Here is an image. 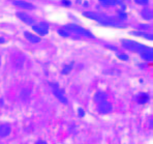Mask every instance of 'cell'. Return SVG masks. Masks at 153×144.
<instances>
[{"label":"cell","mask_w":153,"mask_h":144,"mask_svg":"<svg viewBox=\"0 0 153 144\" xmlns=\"http://www.w3.org/2000/svg\"><path fill=\"white\" fill-rule=\"evenodd\" d=\"M58 34L60 35V37H71V33L68 32L67 30H65V29H58Z\"/></svg>","instance_id":"obj_21"},{"label":"cell","mask_w":153,"mask_h":144,"mask_svg":"<svg viewBox=\"0 0 153 144\" xmlns=\"http://www.w3.org/2000/svg\"><path fill=\"white\" fill-rule=\"evenodd\" d=\"M137 4L139 5H142V6H146L149 4V0H134Z\"/></svg>","instance_id":"obj_24"},{"label":"cell","mask_w":153,"mask_h":144,"mask_svg":"<svg viewBox=\"0 0 153 144\" xmlns=\"http://www.w3.org/2000/svg\"><path fill=\"white\" fill-rule=\"evenodd\" d=\"M97 111L100 114H109L113 111V105L109 101H102L97 104Z\"/></svg>","instance_id":"obj_4"},{"label":"cell","mask_w":153,"mask_h":144,"mask_svg":"<svg viewBox=\"0 0 153 144\" xmlns=\"http://www.w3.org/2000/svg\"><path fill=\"white\" fill-rule=\"evenodd\" d=\"M108 98V94L105 93V91H102V90H100V91H96V93L94 94V96H93V100H94V102L95 103H100V102H102V101H105Z\"/></svg>","instance_id":"obj_15"},{"label":"cell","mask_w":153,"mask_h":144,"mask_svg":"<svg viewBox=\"0 0 153 144\" xmlns=\"http://www.w3.org/2000/svg\"><path fill=\"white\" fill-rule=\"evenodd\" d=\"M24 37H25V39L28 40V42H30L31 44H38V43L40 42V37H38V35L29 32V31H25V32H24Z\"/></svg>","instance_id":"obj_11"},{"label":"cell","mask_w":153,"mask_h":144,"mask_svg":"<svg viewBox=\"0 0 153 144\" xmlns=\"http://www.w3.org/2000/svg\"><path fill=\"white\" fill-rule=\"evenodd\" d=\"M0 66H1V56H0Z\"/></svg>","instance_id":"obj_32"},{"label":"cell","mask_w":153,"mask_h":144,"mask_svg":"<svg viewBox=\"0 0 153 144\" xmlns=\"http://www.w3.org/2000/svg\"><path fill=\"white\" fill-rule=\"evenodd\" d=\"M103 6H115L117 4V0H100Z\"/></svg>","instance_id":"obj_19"},{"label":"cell","mask_w":153,"mask_h":144,"mask_svg":"<svg viewBox=\"0 0 153 144\" xmlns=\"http://www.w3.org/2000/svg\"><path fill=\"white\" fill-rule=\"evenodd\" d=\"M74 64H75V62H71V64H68V66H65L63 69H62L61 71V74L62 75H68L69 73H71V71H73L74 69Z\"/></svg>","instance_id":"obj_18"},{"label":"cell","mask_w":153,"mask_h":144,"mask_svg":"<svg viewBox=\"0 0 153 144\" xmlns=\"http://www.w3.org/2000/svg\"><path fill=\"white\" fill-rule=\"evenodd\" d=\"M64 29L68 31V32L75 33V34L83 35V37H89V39H94V35L92 34L90 31L84 29L83 27L76 25V24H66V25L64 26Z\"/></svg>","instance_id":"obj_1"},{"label":"cell","mask_w":153,"mask_h":144,"mask_svg":"<svg viewBox=\"0 0 153 144\" xmlns=\"http://www.w3.org/2000/svg\"><path fill=\"white\" fill-rule=\"evenodd\" d=\"M98 23L102 24L103 26H113V27H118V28H124L125 25L121 21H119L117 19V17H113V16H105L102 15V19L98 21Z\"/></svg>","instance_id":"obj_2"},{"label":"cell","mask_w":153,"mask_h":144,"mask_svg":"<svg viewBox=\"0 0 153 144\" xmlns=\"http://www.w3.org/2000/svg\"><path fill=\"white\" fill-rule=\"evenodd\" d=\"M130 34L134 35V37H145L147 40H152V34L151 33H147V32H144V31H131Z\"/></svg>","instance_id":"obj_17"},{"label":"cell","mask_w":153,"mask_h":144,"mask_svg":"<svg viewBox=\"0 0 153 144\" xmlns=\"http://www.w3.org/2000/svg\"><path fill=\"white\" fill-rule=\"evenodd\" d=\"M83 16L88 19H91V20H94V21H100L102 17V13H95V12H84L83 13Z\"/></svg>","instance_id":"obj_14"},{"label":"cell","mask_w":153,"mask_h":144,"mask_svg":"<svg viewBox=\"0 0 153 144\" xmlns=\"http://www.w3.org/2000/svg\"><path fill=\"white\" fill-rule=\"evenodd\" d=\"M24 62H25V59H24L23 56L16 55L13 57V66H15L16 69H22L24 66Z\"/></svg>","instance_id":"obj_12"},{"label":"cell","mask_w":153,"mask_h":144,"mask_svg":"<svg viewBox=\"0 0 153 144\" xmlns=\"http://www.w3.org/2000/svg\"><path fill=\"white\" fill-rule=\"evenodd\" d=\"M140 55L143 60H146V61H152L153 59V53H152V49L151 48H147L145 46V48L142 49L140 51Z\"/></svg>","instance_id":"obj_8"},{"label":"cell","mask_w":153,"mask_h":144,"mask_svg":"<svg viewBox=\"0 0 153 144\" xmlns=\"http://www.w3.org/2000/svg\"><path fill=\"white\" fill-rule=\"evenodd\" d=\"M121 44L122 47L126 50L132 51V52H140L142 49L145 48V46L139 43L134 42V40H121Z\"/></svg>","instance_id":"obj_3"},{"label":"cell","mask_w":153,"mask_h":144,"mask_svg":"<svg viewBox=\"0 0 153 144\" xmlns=\"http://www.w3.org/2000/svg\"><path fill=\"white\" fill-rule=\"evenodd\" d=\"M76 3H81V0H76Z\"/></svg>","instance_id":"obj_31"},{"label":"cell","mask_w":153,"mask_h":144,"mask_svg":"<svg viewBox=\"0 0 153 144\" xmlns=\"http://www.w3.org/2000/svg\"><path fill=\"white\" fill-rule=\"evenodd\" d=\"M61 4L65 7H69L71 5V0H61Z\"/></svg>","instance_id":"obj_26"},{"label":"cell","mask_w":153,"mask_h":144,"mask_svg":"<svg viewBox=\"0 0 153 144\" xmlns=\"http://www.w3.org/2000/svg\"><path fill=\"white\" fill-rule=\"evenodd\" d=\"M85 115H86L85 110L83 109V108H79L78 109V116H80V117H84Z\"/></svg>","instance_id":"obj_25"},{"label":"cell","mask_w":153,"mask_h":144,"mask_svg":"<svg viewBox=\"0 0 153 144\" xmlns=\"http://www.w3.org/2000/svg\"><path fill=\"white\" fill-rule=\"evenodd\" d=\"M105 48H108V49H112L113 51H117V48H116V47L112 46V45H105Z\"/></svg>","instance_id":"obj_27"},{"label":"cell","mask_w":153,"mask_h":144,"mask_svg":"<svg viewBox=\"0 0 153 144\" xmlns=\"http://www.w3.org/2000/svg\"><path fill=\"white\" fill-rule=\"evenodd\" d=\"M12 127L8 123H3L0 125V138H6L12 134Z\"/></svg>","instance_id":"obj_9"},{"label":"cell","mask_w":153,"mask_h":144,"mask_svg":"<svg viewBox=\"0 0 153 144\" xmlns=\"http://www.w3.org/2000/svg\"><path fill=\"white\" fill-rule=\"evenodd\" d=\"M4 43H5V39L2 37H0V44H4Z\"/></svg>","instance_id":"obj_29"},{"label":"cell","mask_w":153,"mask_h":144,"mask_svg":"<svg viewBox=\"0 0 153 144\" xmlns=\"http://www.w3.org/2000/svg\"><path fill=\"white\" fill-rule=\"evenodd\" d=\"M13 4L17 7H20V8H24V10H34L35 6L33 5L32 3L30 2H27V1H24V0H13Z\"/></svg>","instance_id":"obj_7"},{"label":"cell","mask_w":153,"mask_h":144,"mask_svg":"<svg viewBox=\"0 0 153 144\" xmlns=\"http://www.w3.org/2000/svg\"><path fill=\"white\" fill-rule=\"evenodd\" d=\"M138 28L140 29V31H147V30H150L151 29V26L148 25V24H139L138 25Z\"/></svg>","instance_id":"obj_22"},{"label":"cell","mask_w":153,"mask_h":144,"mask_svg":"<svg viewBox=\"0 0 153 144\" xmlns=\"http://www.w3.org/2000/svg\"><path fill=\"white\" fill-rule=\"evenodd\" d=\"M83 5L86 6V7H87V6L89 5V3H88V2H87V1H84V2H83Z\"/></svg>","instance_id":"obj_30"},{"label":"cell","mask_w":153,"mask_h":144,"mask_svg":"<svg viewBox=\"0 0 153 144\" xmlns=\"http://www.w3.org/2000/svg\"><path fill=\"white\" fill-rule=\"evenodd\" d=\"M17 17L19 18L21 21H23L24 23L27 24V25H30V26H32V25H34L35 24V20L33 19L32 17H31L30 15H28L27 13H24V12H18L17 13Z\"/></svg>","instance_id":"obj_5"},{"label":"cell","mask_w":153,"mask_h":144,"mask_svg":"<svg viewBox=\"0 0 153 144\" xmlns=\"http://www.w3.org/2000/svg\"><path fill=\"white\" fill-rule=\"evenodd\" d=\"M34 144H48V143H47L45 140H38V141H36V142H35Z\"/></svg>","instance_id":"obj_28"},{"label":"cell","mask_w":153,"mask_h":144,"mask_svg":"<svg viewBox=\"0 0 153 144\" xmlns=\"http://www.w3.org/2000/svg\"><path fill=\"white\" fill-rule=\"evenodd\" d=\"M53 93H54V96H55L56 98H57L58 100H59L60 102L62 103V104H65V105H66L67 103H68V101H67L66 96H64L63 91L60 90V88H55V89H53Z\"/></svg>","instance_id":"obj_13"},{"label":"cell","mask_w":153,"mask_h":144,"mask_svg":"<svg viewBox=\"0 0 153 144\" xmlns=\"http://www.w3.org/2000/svg\"><path fill=\"white\" fill-rule=\"evenodd\" d=\"M117 19H118L119 21H124V20L127 19V13L125 12H123V10H120V12H118Z\"/></svg>","instance_id":"obj_20"},{"label":"cell","mask_w":153,"mask_h":144,"mask_svg":"<svg viewBox=\"0 0 153 144\" xmlns=\"http://www.w3.org/2000/svg\"><path fill=\"white\" fill-rule=\"evenodd\" d=\"M117 57H118L120 60H122V61H127V60L129 59L128 55H127V54H125V53H119V54H117Z\"/></svg>","instance_id":"obj_23"},{"label":"cell","mask_w":153,"mask_h":144,"mask_svg":"<svg viewBox=\"0 0 153 144\" xmlns=\"http://www.w3.org/2000/svg\"><path fill=\"white\" fill-rule=\"evenodd\" d=\"M134 100L136 101L138 104H140V105H144V104H146V103H148L149 102V100H150V96L148 93H145V92H141V93H139V94H137L136 96L134 98Z\"/></svg>","instance_id":"obj_10"},{"label":"cell","mask_w":153,"mask_h":144,"mask_svg":"<svg viewBox=\"0 0 153 144\" xmlns=\"http://www.w3.org/2000/svg\"><path fill=\"white\" fill-rule=\"evenodd\" d=\"M33 31H35V33L39 35H47L49 32V25L47 23H39L37 25H32Z\"/></svg>","instance_id":"obj_6"},{"label":"cell","mask_w":153,"mask_h":144,"mask_svg":"<svg viewBox=\"0 0 153 144\" xmlns=\"http://www.w3.org/2000/svg\"><path fill=\"white\" fill-rule=\"evenodd\" d=\"M141 16L144 20H147V21H150L152 20V17H153V13H152V10L149 7H145L142 10L141 12Z\"/></svg>","instance_id":"obj_16"}]
</instances>
